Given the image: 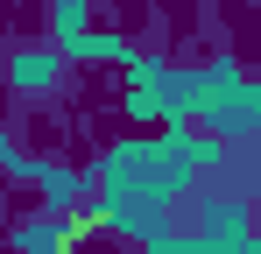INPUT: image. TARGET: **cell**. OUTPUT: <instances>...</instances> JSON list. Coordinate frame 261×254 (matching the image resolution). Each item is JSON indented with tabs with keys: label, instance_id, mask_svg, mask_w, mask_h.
Wrapping results in <instances>:
<instances>
[{
	"label": "cell",
	"instance_id": "1",
	"mask_svg": "<svg viewBox=\"0 0 261 254\" xmlns=\"http://www.w3.org/2000/svg\"><path fill=\"white\" fill-rule=\"evenodd\" d=\"M14 71H21V85H49V57H21Z\"/></svg>",
	"mask_w": 261,
	"mask_h": 254
}]
</instances>
